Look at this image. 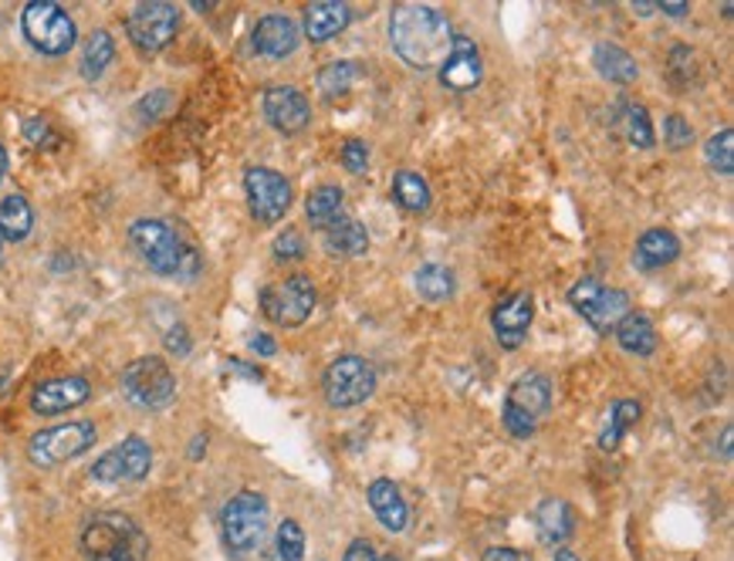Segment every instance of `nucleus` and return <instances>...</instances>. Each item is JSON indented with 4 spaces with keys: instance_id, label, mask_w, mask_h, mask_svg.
<instances>
[{
    "instance_id": "e433bc0d",
    "label": "nucleus",
    "mask_w": 734,
    "mask_h": 561,
    "mask_svg": "<svg viewBox=\"0 0 734 561\" xmlns=\"http://www.w3.org/2000/svg\"><path fill=\"white\" fill-rule=\"evenodd\" d=\"M691 139H694V129L684 116H677V112L667 116V146L670 149H684V146H691Z\"/></svg>"
},
{
    "instance_id": "4c0bfd02",
    "label": "nucleus",
    "mask_w": 734,
    "mask_h": 561,
    "mask_svg": "<svg viewBox=\"0 0 734 561\" xmlns=\"http://www.w3.org/2000/svg\"><path fill=\"white\" fill-rule=\"evenodd\" d=\"M504 430L514 436V440H529V436H535V420L532 416H524V413H518V410H511V406H504Z\"/></svg>"
},
{
    "instance_id": "2f4dec72",
    "label": "nucleus",
    "mask_w": 734,
    "mask_h": 561,
    "mask_svg": "<svg viewBox=\"0 0 734 561\" xmlns=\"http://www.w3.org/2000/svg\"><path fill=\"white\" fill-rule=\"evenodd\" d=\"M393 200L403 207V210H427L430 207V187L419 173H409V170H400L396 180H393Z\"/></svg>"
},
{
    "instance_id": "9d476101",
    "label": "nucleus",
    "mask_w": 734,
    "mask_h": 561,
    "mask_svg": "<svg viewBox=\"0 0 734 561\" xmlns=\"http://www.w3.org/2000/svg\"><path fill=\"white\" fill-rule=\"evenodd\" d=\"M315 285L311 277L305 274H291L288 280H278V285L260 292V308L265 315L275 321V325H285V328H298L308 321V315L315 311Z\"/></svg>"
},
{
    "instance_id": "473e14b6",
    "label": "nucleus",
    "mask_w": 734,
    "mask_h": 561,
    "mask_svg": "<svg viewBox=\"0 0 734 561\" xmlns=\"http://www.w3.org/2000/svg\"><path fill=\"white\" fill-rule=\"evenodd\" d=\"M454 271L444 264H424L416 271V292L427 301H447L454 295Z\"/></svg>"
},
{
    "instance_id": "bb28decb",
    "label": "nucleus",
    "mask_w": 734,
    "mask_h": 561,
    "mask_svg": "<svg viewBox=\"0 0 734 561\" xmlns=\"http://www.w3.org/2000/svg\"><path fill=\"white\" fill-rule=\"evenodd\" d=\"M616 339L626 352H634V356H653L657 352V328L643 315H626L616 325Z\"/></svg>"
},
{
    "instance_id": "f3484780",
    "label": "nucleus",
    "mask_w": 734,
    "mask_h": 561,
    "mask_svg": "<svg viewBox=\"0 0 734 561\" xmlns=\"http://www.w3.org/2000/svg\"><path fill=\"white\" fill-rule=\"evenodd\" d=\"M251 41H254L260 59L281 62V59H288V54L298 47L301 31H298V24H295L291 18H285V14H268V18H260V21L254 24Z\"/></svg>"
},
{
    "instance_id": "0eeeda50",
    "label": "nucleus",
    "mask_w": 734,
    "mask_h": 561,
    "mask_svg": "<svg viewBox=\"0 0 734 561\" xmlns=\"http://www.w3.org/2000/svg\"><path fill=\"white\" fill-rule=\"evenodd\" d=\"M92 443H95V423H88V420L62 423V426L34 433L31 443H28V457L38 467H58V464H68V461L82 457Z\"/></svg>"
},
{
    "instance_id": "6e6552de",
    "label": "nucleus",
    "mask_w": 734,
    "mask_h": 561,
    "mask_svg": "<svg viewBox=\"0 0 734 561\" xmlns=\"http://www.w3.org/2000/svg\"><path fill=\"white\" fill-rule=\"evenodd\" d=\"M568 301L596 331H616V325L629 315V295L599 285L596 277H583L579 285H572Z\"/></svg>"
},
{
    "instance_id": "603ef678",
    "label": "nucleus",
    "mask_w": 734,
    "mask_h": 561,
    "mask_svg": "<svg viewBox=\"0 0 734 561\" xmlns=\"http://www.w3.org/2000/svg\"><path fill=\"white\" fill-rule=\"evenodd\" d=\"M0 244H4V237H0Z\"/></svg>"
},
{
    "instance_id": "09e8293b",
    "label": "nucleus",
    "mask_w": 734,
    "mask_h": 561,
    "mask_svg": "<svg viewBox=\"0 0 734 561\" xmlns=\"http://www.w3.org/2000/svg\"><path fill=\"white\" fill-rule=\"evenodd\" d=\"M4 177H8V149L0 146V180H4Z\"/></svg>"
},
{
    "instance_id": "7c9ffc66",
    "label": "nucleus",
    "mask_w": 734,
    "mask_h": 561,
    "mask_svg": "<svg viewBox=\"0 0 734 561\" xmlns=\"http://www.w3.org/2000/svg\"><path fill=\"white\" fill-rule=\"evenodd\" d=\"M342 190L339 187H319L311 197H308V203H305V213H308V220H311V227H319V231H326L329 223L336 220V216H342Z\"/></svg>"
},
{
    "instance_id": "a211bd4d",
    "label": "nucleus",
    "mask_w": 734,
    "mask_h": 561,
    "mask_svg": "<svg viewBox=\"0 0 734 561\" xmlns=\"http://www.w3.org/2000/svg\"><path fill=\"white\" fill-rule=\"evenodd\" d=\"M535 315V298L532 295H511L494 308V335L504 349H518L524 342V335L532 328Z\"/></svg>"
},
{
    "instance_id": "79ce46f5",
    "label": "nucleus",
    "mask_w": 734,
    "mask_h": 561,
    "mask_svg": "<svg viewBox=\"0 0 734 561\" xmlns=\"http://www.w3.org/2000/svg\"><path fill=\"white\" fill-rule=\"evenodd\" d=\"M167 349L177 352V356H187V352H190V335H187L183 325H173V328L167 331Z\"/></svg>"
},
{
    "instance_id": "6ab92c4d",
    "label": "nucleus",
    "mask_w": 734,
    "mask_h": 561,
    "mask_svg": "<svg viewBox=\"0 0 734 561\" xmlns=\"http://www.w3.org/2000/svg\"><path fill=\"white\" fill-rule=\"evenodd\" d=\"M504 406H511V410H518L524 416H532L539 423L549 413V406H552V382H549V375H542V372L518 375L511 392H508Z\"/></svg>"
},
{
    "instance_id": "c03bdc74",
    "label": "nucleus",
    "mask_w": 734,
    "mask_h": 561,
    "mask_svg": "<svg viewBox=\"0 0 734 561\" xmlns=\"http://www.w3.org/2000/svg\"><path fill=\"white\" fill-rule=\"evenodd\" d=\"M342 561H380V558H376V551H373L370 541L359 538V541H352V544L345 548V558H342Z\"/></svg>"
},
{
    "instance_id": "5701e85b",
    "label": "nucleus",
    "mask_w": 734,
    "mask_h": 561,
    "mask_svg": "<svg viewBox=\"0 0 734 561\" xmlns=\"http://www.w3.org/2000/svg\"><path fill=\"white\" fill-rule=\"evenodd\" d=\"M677 257H680V241H677V234H670V231H663V227L647 231V234L637 241V254H634V261H637L640 271H657V267H663V264H673Z\"/></svg>"
},
{
    "instance_id": "ddd939ff",
    "label": "nucleus",
    "mask_w": 734,
    "mask_h": 561,
    "mask_svg": "<svg viewBox=\"0 0 734 561\" xmlns=\"http://www.w3.org/2000/svg\"><path fill=\"white\" fill-rule=\"evenodd\" d=\"M180 28V14L173 4H163V0H149V4H139L129 14V38L139 51H160L173 41Z\"/></svg>"
},
{
    "instance_id": "8fccbe9b",
    "label": "nucleus",
    "mask_w": 734,
    "mask_h": 561,
    "mask_svg": "<svg viewBox=\"0 0 734 561\" xmlns=\"http://www.w3.org/2000/svg\"><path fill=\"white\" fill-rule=\"evenodd\" d=\"M555 561H579V558H575L568 548H559V551H555Z\"/></svg>"
},
{
    "instance_id": "ea45409f",
    "label": "nucleus",
    "mask_w": 734,
    "mask_h": 561,
    "mask_svg": "<svg viewBox=\"0 0 734 561\" xmlns=\"http://www.w3.org/2000/svg\"><path fill=\"white\" fill-rule=\"evenodd\" d=\"M275 254H278L281 261H298V257H305V237H301L298 231H285V234L275 241Z\"/></svg>"
},
{
    "instance_id": "2eb2a0df",
    "label": "nucleus",
    "mask_w": 734,
    "mask_h": 561,
    "mask_svg": "<svg viewBox=\"0 0 734 561\" xmlns=\"http://www.w3.org/2000/svg\"><path fill=\"white\" fill-rule=\"evenodd\" d=\"M481 51L467 34H454L450 54L440 65V82L454 92H470L481 85Z\"/></svg>"
},
{
    "instance_id": "7ed1b4c3",
    "label": "nucleus",
    "mask_w": 734,
    "mask_h": 561,
    "mask_svg": "<svg viewBox=\"0 0 734 561\" xmlns=\"http://www.w3.org/2000/svg\"><path fill=\"white\" fill-rule=\"evenodd\" d=\"M129 241L139 251V257L163 277H193L200 271L196 251L170 227L167 220L142 216L129 227Z\"/></svg>"
},
{
    "instance_id": "423d86ee",
    "label": "nucleus",
    "mask_w": 734,
    "mask_h": 561,
    "mask_svg": "<svg viewBox=\"0 0 734 561\" xmlns=\"http://www.w3.org/2000/svg\"><path fill=\"white\" fill-rule=\"evenodd\" d=\"M326 400L336 410H352L376 392V369L359 356H339L322 379Z\"/></svg>"
},
{
    "instance_id": "f8f14e48",
    "label": "nucleus",
    "mask_w": 734,
    "mask_h": 561,
    "mask_svg": "<svg viewBox=\"0 0 734 561\" xmlns=\"http://www.w3.org/2000/svg\"><path fill=\"white\" fill-rule=\"evenodd\" d=\"M149 467H152L149 443L142 436H126L109 454L98 457V464L92 467V477L102 484H136L149 474Z\"/></svg>"
},
{
    "instance_id": "72a5a7b5",
    "label": "nucleus",
    "mask_w": 734,
    "mask_h": 561,
    "mask_svg": "<svg viewBox=\"0 0 734 561\" xmlns=\"http://www.w3.org/2000/svg\"><path fill=\"white\" fill-rule=\"evenodd\" d=\"M704 156H708V162H711V170L731 177V173H734V133H731V129L714 133V136L708 139V146H704Z\"/></svg>"
},
{
    "instance_id": "9b49d317",
    "label": "nucleus",
    "mask_w": 734,
    "mask_h": 561,
    "mask_svg": "<svg viewBox=\"0 0 734 561\" xmlns=\"http://www.w3.org/2000/svg\"><path fill=\"white\" fill-rule=\"evenodd\" d=\"M244 193L257 223H278L291 207V183L268 166H251L244 173Z\"/></svg>"
},
{
    "instance_id": "c756f323",
    "label": "nucleus",
    "mask_w": 734,
    "mask_h": 561,
    "mask_svg": "<svg viewBox=\"0 0 734 561\" xmlns=\"http://www.w3.org/2000/svg\"><path fill=\"white\" fill-rule=\"evenodd\" d=\"M116 59V41L109 31H92V38L85 41V59H82V75L88 82H95L105 68H109V62Z\"/></svg>"
},
{
    "instance_id": "393cba45",
    "label": "nucleus",
    "mask_w": 734,
    "mask_h": 561,
    "mask_svg": "<svg viewBox=\"0 0 734 561\" xmlns=\"http://www.w3.org/2000/svg\"><path fill=\"white\" fill-rule=\"evenodd\" d=\"M322 234H326V244H329L332 254L355 257V254H365V247H370V234H365L362 223L349 213L336 216Z\"/></svg>"
},
{
    "instance_id": "4468645a",
    "label": "nucleus",
    "mask_w": 734,
    "mask_h": 561,
    "mask_svg": "<svg viewBox=\"0 0 734 561\" xmlns=\"http://www.w3.org/2000/svg\"><path fill=\"white\" fill-rule=\"evenodd\" d=\"M92 396V385L82 375H62V379H47L31 392V410L41 416H55L65 410L82 406Z\"/></svg>"
},
{
    "instance_id": "de8ad7c7",
    "label": "nucleus",
    "mask_w": 734,
    "mask_h": 561,
    "mask_svg": "<svg viewBox=\"0 0 734 561\" xmlns=\"http://www.w3.org/2000/svg\"><path fill=\"white\" fill-rule=\"evenodd\" d=\"M24 133H28V139H31V142H44L41 136H47V126H44L41 119H31V123L24 126Z\"/></svg>"
},
{
    "instance_id": "3c124183",
    "label": "nucleus",
    "mask_w": 734,
    "mask_h": 561,
    "mask_svg": "<svg viewBox=\"0 0 734 561\" xmlns=\"http://www.w3.org/2000/svg\"><path fill=\"white\" fill-rule=\"evenodd\" d=\"M383 561H400V558H393V554H390V558H383Z\"/></svg>"
},
{
    "instance_id": "412c9836",
    "label": "nucleus",
    "mask_w": 734,
    "mask_h": 561,
    "mask_svg": "<svg viewBox=\"0 0 734 561\" xmlns=\"http://www.w3.org/2000/svg\"><path fill=\"white\" fill-rule=\"evenodd\" d=\"M370 508L373 515L380 518V525L393 534H400L406 525H409V511H406V500L400 494V487L386 477L373 480L370 484Z\"/></svg>"
},
{
    "instance_id": "dca6fc26",
    "label": "nucleus",
    "mask_w": 734,
    "mask_h": 561,
    "mask_svg": "<svg viewBox=\"0 0 734 561\" xmlns=\"http://www.w3.org/2000/svg\"><path fill=\"white\" fill-rule=\"evenodd\" d=\"M265 116H268V123H272L278 133L291 136V133H301V129L311 123V108H308V98H305L298 88H291V85H272V88L265 92Z\"/></svg>"
},
{
    "instance_id": "f704fd0d",
    "label": "nucleus",
    "mask_w": 734,
    "mask_h": 561,
    "mask_svg": "<svg viewBox=\"0 0 734 561\" xmlns=\"http://www.w3.org/2000/svg\"><path fill=\"white\" fill-rule=\"evenodd\" d=\"M352 82H355V65H349V62H332L319 72V92L326 98L345 95L352 88Z\"/></svg>"
},
{
    "instance_id": "39448f33",
    "label": "nucleus",
    "mask_w": 734,
    "mask_h": 561,
    "mask_svg": "<svg viewBox=\"0 0 734 561\" xmlns=\"http://www.w3.org/2000/svg\"><path fill=\"white\" fill-rule=\"evenodd\" d=\"M123 392L139 410H163L177 396V379L163 359L146 356L123 369Z\"/></svg>"
},
{
    "instance_id": "37998d69",
    "label": "nucleus",
    "mask_w": 734,
    "mask_h": 561,
    "mask_svg": "<svg viewBox=\"0 0 734 561\" xmlns=\"http://www.w3.org/2000/svg\"><path fill=\"white\" fill-rule=\"evenodd\" d=\"M485 561H535L529 551H518V548H488L485 551Z\"/></svg>"
},
{
    "instance_id": "49530a36",
    "label": "nucleus",
    "mask_w": 734,
    "mask_h": 561,
    "mask_svg": "<svg viewBox=\"0 0 734 561\" xmlns=\"http://www.w3.org/2000/svg\"><path fill=\"white\" fill-rule=\"evenodd\" d=\"M663 14H670V18H684L688 14V4L684 0H663V4H657Z\"/></svg>"
},
{
    "instance_id": "20e7f679",
    "label": "nucleus",
    "mask_w": 734,
    "mask_h": 561,
    "mask_svg": "<svg viewBox=\"0 0 734 561\" xmlns=\"http://www.w3.org/2000/svg\"><path fill=\"white\" fill-rule=\"evenodd\" d=\"M221 528H224V541L231 551H237V554L254 551L268 534V500L254 490L234 494L221 511Z\"/></svg>"
},
{
    "instance_id": "c85d7f7f",
    "label": "nucleus",
    "mask_w": 734,
    "mask_h": 561,
    "mask_svg": "<svg viewBox=\"0 0 734 561\" xmlns=\"http://www.w3.org/2000/svg\"><path fill=\"white\" fill-rule=\"evenodd\" d=\"M640 420V403L637 400H619L609 406V416H606V426L599 433V446L603 451H616L623 433Z\"/></svg>"
},
{
    "instance_id": "a19ab883",
    "label": "nucleus",
    "mask_w": 734,
    "mask_h": 561,
    "mask_svg": "<svg viewBox=\"0 0 734 561\" xmlns=\"http://www.w3.org/2000/svg\"><path fill=\"white\" fill-rule=\"evenodd\" d=\"M691 59H694V54H691V47L677 44V47L670 51V75H673L677 68H688V72H691V65H694ZM677 82H680V85H688L691 78H688V75H677Z\"/></svg>"
},
{
    "instance_id": "c9c22d12",
    "label": "nucleus",
    "mask_w": 734,
    "mask_h": 561,
    "mask_svg": "<svg viewBox=\"0 0 734 561\" xmlns=\"http://www.w3.org/2000/svg\"><path fill=\"white\" fill-rule=\"evenodd\" d=\"M278 558L281 561H301L305 558V531L298 521H281L278 528Z\"/></svg>"
},
{
    "instance_id": "b1692460",
    "label": "nucleus",
    "mask_w": 734,
    "mask_h": 561,
    "mask_svg": "<svg viewBox=\"0 0 734 561\" xmlns=\"http://www.w3.org/2000/svg\"><path fill=\"white\" fill-rule=\"evenodd\" d=\"M535 525H539V538L542 544H565L568 534L575 531V511L568 508L565 500H545L542 508L535 511Z\"/></svg>"
},
{
    "instance_id": "a18cd8bd",
    "label": "nucleus",
    "mask_w": 734,
    "mask_h": 561,
    "mask_svg": "<svg viewBox=\"0 0 734 561\" xmlns=\"http://www.w3.org/2000/svg\"><path fill=\"white\" fill-rule=\"evenodd\" d=\"M251 349H254V352H260V356H275V349H278V346H275L272 335H254V339H251Z\"/></svg>"
},
{
    "instance_id": "f257e3e1",
    "label": "nucleus",
    "mask_w": 734,
    "mask_h": 561,
    "mask_svg": "<svg viewBox=\"0 0 734 561\" xmlns=\"http://www.w3.org/2000/svg\"><path fill=\"white\" fill-rule=\"evenodd\" d=\"M390 41L409 68L444 65L454 44L450 21L427 4H400L390 18Z\"/></svg>"
},
{
    "instance_id": "1a4fd4ad",
    "label": "nucleus",
    "mask_w": 734,
    "mask_h": 561,
    "mask_svg": "<svg viewBox=\"0 0 734 561\" xmlns=\"http://www.w3.org/2000/svg\"><path fill=\"white\" fill-rule=\"evenodd\" d=\"M21 24H24L28 41L44 54H65V51H72V44L78 38L75 21L58 4H51V0H34V4H28Z\"/></svg>"
},
{
    "instance_id": "4be33fe9",
    "label": "nucleus",
    "mask_w": 734,
    "mask_h": 561,
    "mask_svg": "<svg viewBox=\"0 0 734 561\" xmlns=\"http://www.w3.org/2000/svg\"><path fill=\"white\" fill-rule=\"evenodd\" d=\"M613 126L616 133L629 142V146H640V149H650L653 146V126H650V116L640 102H616V112H613Z\"/></svg>"
},
{
    "instance_id": "58836bf2",
    "label": "nucleus",
    "mask_w": 734,
    "mask_h": 561,
    "mask_svg": "<svg viewBox=\"0 0 734 561\" xmlns=\"http://www.w3.org/2000/svg\"><path fill=\"white\" fill-rule=\"evenodd\" d=\"M342 162L349 173H365V166H370V152H365V146L359 139H349L342 146Z\"/></svg>"
},
{
    "instance_id": "aec40b11",
    "label": "nucleus",
    "mask_w": 734,
    "mask_h": 561,
    "mask_svg": "<svg viewBox=\"0 0 734 561\" xmlns=\"http://www.w3.org/2000/svg\"><path fill=\"white\" fill-rule=\"evenodd\" d=\"M349 21H352V11H349V4H339V0H319V4L305 8V34L315 44L342 34L349 28Z\"/></svg>"
},
{
    "instance_id": "f03ea898",
    "label": "nucleus",
    "mask_w": 734,
    "mask_h": 561,
    "mask_svg": "<svg viewBox=\"0 0 734 561\" xmlns=\"http://www.w3.org/2000/svg\"><path fill=\"white\" fill-rule=\"evenodd\" d=\"M82 554L88 561H146L149 538L123 511H98L82 525Z\"/></svg>"
},
{
    "instance_id": "a878e982",
    "label": "nucleus",
    "mask_w": 734,
    "mask_h": 561,
    "mask_svg": "<svg viewBox=\"0 0 734 561\" xmlns=\"http://www.w3.org/2000/svg\"><path fill=\"white\" fill-rule=\"evenodd\" d=\"M593 62H596V72L603 78L616 82V85H629V82H637V75H640L634 54H629L626 47H619V44H606V41L596 44Z\"/></svg>"
},
{
    "instance_id": "cd10ccee",
    "label": "nucleus",
    "mask_w": 734,
    "mask_h": 561,
    "mask_svg": "<svg viewBox=\"0 0 734 561\" xmlns=\"http://www.w3.org/2000/svg\"><path fill=\"white\" fill-rule=\"evenodd\" d=\"M34 227V213L31 203L21 193H11L4 203H0V237L8 241H24Z\"/></svg>"
}]
</instances>
